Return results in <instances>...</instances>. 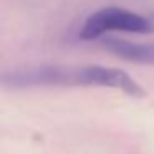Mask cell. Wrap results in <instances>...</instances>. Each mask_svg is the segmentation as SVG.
<instances>
[{"label":"cell","instance_id":"1","mask_svg":"<svg viewBox=\"0 0 154 154\" xmlns=\"http://www.w3.org/2000/svg\"><path fill=\"white\" fill-rule=\"evenodd\" d=\"M0 85L7 88L32 86H103L121 90L129 96L141 98L144 90L126 71L103 65H43L23 70H12L0 75Z\"/></svg>","mask_w":154,"mask_h":154},{"label":"cell","instance_id":"2","mask_svg":"<svg viewBox=\"0 0 154 154\" xmlns=\"http://www.w3.org/2000/svg\"><path fill=\"white\" fill-rule=\"evenodd\" d=\"M128 32V33H151L154 22L149 17L121 7H104L91 14L80 28L83 42H93L108 32Z\"/></svg>","mask_w":154,"mask_h":154},{"label":"cell","instance_id":"3","mask_svg":"<svg viewBox=\"0 0 154 154\" xmlns=\"http://www.w3.org/2000/svg\"><path fill=\"white\" fill-rule=\"evenodd\" d=\"M101 47L111 55H116L131 63L154 65V45L134 43V42L121 40V38H104L101 42Z\"/></svg>","mask_w":154,"mask_h":154}]
</instances>
